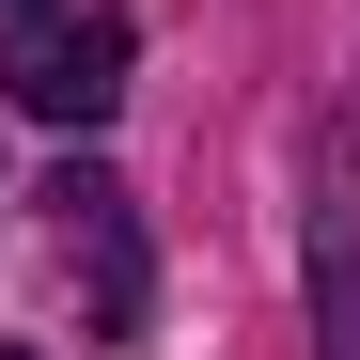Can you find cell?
I'll return each instance as SVG.
<instances>
[{
    "mask_svg": "<svg viewBox=\"0 0 360 360\" xmlns=\"http://www.w3.org/2000/svg\"><path fill=\"white\" fill-rule=\"evenodd\" d=\"M0 360H32V345H0Z\"/></svg>",
    "mask_w": 360,
    "mask_h": 360,
    "instance_id": "obj_3",
    "label": "cell"
},
{
    "mask_svg": "<svg viewBox=\"0 0 360 360\" xmlns=\"http://www.w3.org/2000/svg\"><path fill=\"white\" fill-rule=\"evenodd\" d=\"M47 235H63V266L94 282V329L126 345V329H141V297H157V266H141V204L110 188L94 157H63V172H47Z\"/></svg>",
    "mask_w": 360,
    "mask_h": 360,
    "instance_id": "obj_2",
    "label": "cell"
},
{
    "mask_svg": "<svg viewBox=\"0 0 360 360\" xmlns=\"http://www.w3.org/2000/svg\"><path fill=\"white\" fill-rule=\"evenodd\" d=\"M126 63H141V32L110 16V0H79V16H63V0H32V32L0 47V94H16L32 126L79 141V126H110V110H126Z\"/></svg>",
    "mask_w": 360,
    "mask_h": 360,
    "instance_id": "obj_1",
    "label": "cell"
}]
</instances>
